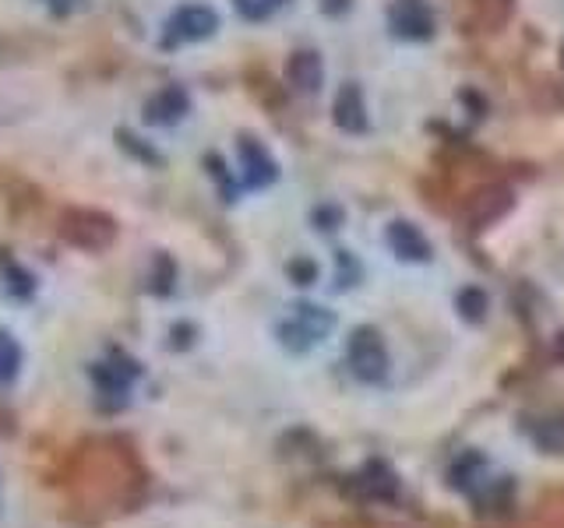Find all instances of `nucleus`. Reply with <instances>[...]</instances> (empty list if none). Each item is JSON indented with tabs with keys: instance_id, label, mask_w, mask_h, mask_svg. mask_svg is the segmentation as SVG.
Returning <instances> with one entry per match:
<instances>
[{
	"instance_id": "obj_15",
	"label": "nucleus",
	"mask_w": 564,
	"mask_h": 528,
	"mask_svg": "<svg viewBox=\"0 0 564 528\" xmlns=\"http://www.w3.org/2000/svg\"><path fill=\"white\" fill-rule=\"evenodd\" d=\"M290 0H234V8L247 18V22H264L272 18L279 8H286Z\"/></svg>"
},
{
	"instance_id": "obj_20",
	"label": "nucleus",
	"mask_w": 564,
	"mask_h": 528,
	"mask_svg": "<svg viewBox=\"0 0 564 528\" xmlns=\"http://www.w3.org/2000/svg\"><path fill=\"white\" fill-rule=\"evenodd\" d=\"M53 4H57V8H61V0H53Z\"/></svg>"
},
{
	"instance_id": "obj_11",
	"label": "nucleus",
	"mask_w": 564,
	"mask_h": 528,
	"mask_svg": "<svg viewBox=\"0 0 564 528\" xmlns=\"http://www.w3.org/2000/svg\"><path fill=\"white\" fill-rule=\"evenodd\" d=\"M191 110V96L184 92L181 85H166V88H159V92L145 102V120L149 123H176V120H184Z\"/></svg>"
},
{
	"instance_id": "obj_12",
	"label": "nucleus",
	"mask_w": 564,
	"mask_h": 528,
	"mask_svg": "<svg viewBox=\"0 0 564 528\" xmlns=\"http://www.w3.org/2000/svg\"><path fill=\"white\" fill-rule=\"evenodd\" d=\"M384 237H388V246L395 251V257H402V261H431V240L423 237L413 222L395 219L392 226H388Z\"/></svg>"
},
{
	"instance_id": "obj_5",
	"label": "nucleus",
	"mask_w": 564,
	"mask_h": 528,
	"mask_svg": "<svg viewBox=\"0 0 564 528\" xmlns=\"http://www.w3.org/2000/svg\"><path fill=\"white\" fill-rule=\"evenodd\" d=\"M216 29H219V14L216 11L205 8V4H184V8H176L170 14L163 46L173 50V46H184V43H198V40H208Z\"/></svg>"
},
{
	"instance_id": "obj_6",
	"label": "nucleus",
	"mask_w": 564,
	"mask_h": 528,
	"mask_svg": "<svg viewBox=\"0 0 564 528\" xmlns=\"http://www.w3.org/2000/svg\"><path fill=\"white\" fill-rule=\"evenodd\" d=\"M388 25H392L399 40L423 43L434 35V11L427 0H395V4L388 8Z\"/></svg>"
},
{
	"instance_id": "obj_17",
	"label": "nucleus",
	"mask_w": 564,
	"mask_h": 528,
	"mask_svg": "<svg viewBox=\"0 0 564 528\" xmlns=\"http://www.w3.org/2000/svg\"><path fill=\"white\" fill-rule=\"evenodd\" d=\"M117 141H120V145L128 148V152H134V155L141 158V163H155V166H159V155H155L152 148H141V145H138V138H134L131 131H120Z\"/></svg>"
},
{
	"instance_id": "obj_14",
	"label": "nucleus",
	"mask_w": 564,
	"mask_h": 528,
	"mask_svg": "<svg viewBox=\"0 0 564 528\" xmlns=\"http://www.w3.org/2000/svg\"><path fill=\"white\" fill-rule=\"evenodd\" d=\"M18 370H22V349L8 331H0V392L18 377Z\"/></svg>"
},
{
	"instance_id": "obj_8",
	"label": "nucleus",
	"mask_w": 564,
	"mask_h": 528,
	"mask_svg": "<svg viewBox=\"0 0 564 528\" xmlns=\"http://www.w3.org/2000/svg\"><path fill=\"white\" fill-rule=\"evenodd\" d=\"M240 169H243V187H269L275 176H279V166L275 158L264 152L261 141L254 138H240Z\"/></svg>"
},
{
	"instance_id": "obj_2",
	"label": "nucleus",
	"mask_w": 564,
	"mask_h": 528,
	"mask_svg": "<svg viewBox=\"0 0 564 528\" xmlns=\"http://www.w3.org/2000/svg\"><path fill=\"white\" fill-rule=\"evenodd\" d=\"M61 240H67L78 251H106L117 240V222L99 208H67L61 216Z\"/></svg>"
},
{
	"instance_id": "obj_18",
	"label": "nucleus",
	"mask_w": 564,
	"mask_h": 528,
	"mask_svg": "<svg viewBox=\"0 0 564 528\" xmlns=\"http://www.w3.org/2000/svg\"><path fill=\"white\" fill-rule=\"evenodd\" d=\"M290 275L296 278V286H311L314 275H317V268H314L311 261H293V264H290Z\"/></svg>"
},
{
	"instance_id": "obj_13",
	"label": "nucleus",
	"mask_w": 564,
	"mask_h": 528,
	"mask_svg": "<svg viewBox=\"0 0 564 528\" xmlns=\"http://www.w3.org/2000/svg\"><path fill=\"white\" fill-rule=\"evenodd\" d=\"M134 374H138L134 363H96L93 366V381L99 387V395L102 398H117L120 405L128 402Z\"/></svg>"
},
{
	"instance_id": "obj_16",
	"label": "nucleus",
	"mask_w": 564,
	"mask_h": 528,
	"mask_svg": "<svg viewBox=\"0 0 564 528\" xmlns=\"http://www.w3.org/2000/svg\"><path fill=\"white\" fill-rule=\"evenodd\" d=\"M458 310H463V317H466V321H484V314H487V296L480 293V289H463V293H458Z\"/></svg>"
},
{
	"instance_id": "obj_10",
	"label": "nucleus",
	"mask_w": 564,
	"mask_h": 528,
	"mask_svg": "<svg viewBox=\"0 0 564 528\" xmlns=\"http://www.w3.org/2000/svg\"><path fill=\"white\" fill-rule=\"evenodd\" d=\"M286 81L293 85V92L314 96L317 88H322V81H325L322 57H317L314 50H296L290 57V64H286Z\"/></svg>"
},
{
	"instance_id": "obj_9",
	"label": "nucleus",
	"mask_w": 564,
	"mask_h": 528,
	"mask_svg": "<svg viewBox=\"0 0 564 528\" xmlns=\"http://www.w3.org/2000/svg\"><path fill=\"white\" fill-rule=\"evenodd\" d=\"M332 120H335V128L346 131V134H364L367 131V106H364V92L357 85H343L339 92H335Z\"/></svg>"
},
{
	"instance_id": "obj_1",
	"label": "nucleus",
	"mask_w": 564,
	"mask_h": 528,
	"mask_svg": "<svg viewBox=\"0 0 564 528\" xmlns=\"http://www.w3.org/2000/svg\"><path fill=\"white\" fill-rule=\"evenodd\" d=\"M64 501L70 518L102 525L138 510L149 497V469L120 433H96L70 448L64 462Z\"/></svg>"
},
{
	"instance_id": "obj_7",
	"label": "nucleus",
	"mask_w": 564,
	"mask_h": 528,
	"mask_svg": "<svg viewBox=\"0 0 564 528\" xmlns=\"http://www.w3.org/2000/svg\"><path fill=\"white\" fill-rule=\"evenodd\" d=\"M352 493L364 501H395L399 497V475L384 462H367L352 475Z\"/></svg>"
},
{
	"instance_id": "obj_3",
	"label": "nucleus",
	"mask_w": 564,
	"mask_h": 528,
	"mask_svg": "<svg viewBox=\"0 0 564 528\" xmlns=\"http://www.w3.org/2000/svg\"><path fill=\"white\" fill-rule=\"evenodd\" d=\"M346 360H349L352 377L364 384H381L388 377V349L375 328H357L349 334Z\"/></svg>"
},
{
	"instance_id": "obj_19",
	"label": "nucleus",
	"mask_w": 564,
	"mask_h": 528,
	"mask_svg": "<svg viewBox=\"0 0 564 528\" xmlns=\"http://www.w3.org/2000/svg\"><path fill=\"white\" fill-rule=\"evenodd\" d=\"M8 427H11V419H8L4 413H0V430H8Z\"/></svg>"
},
{
	"instance_id": "obj_4",
	"label": "nucleus",
	"mask_w": 564,
	"mask_h": 528,
	"mask_svg": "<svg viewBox=\"0 0 564 528\" xmlns=\"http://www.w3.org/2000/svg\"><path fill=\"white\" fill-rule=\"evenodd\" d=\"M332 324H335V317L328 310L314 307V304H300V307H293L290 321L279 324V339H282V345H286V349L304 352L314 342H322L325 334L332 331Z\"/></svg>"
}]
</instances>
